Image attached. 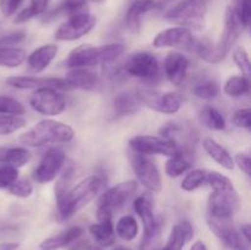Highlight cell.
<instances>
[{"label":"cell","instance_id":"cell-32","mask_svg":"<svg viewBox=\"0 0 251 250\" xmlns=\"http://www.w3.org/2000/svg\"><path fill=\"white\" fill-rule=\"evenodd\" d=\"M200 122L202 125L211 130H216V131H221V130L226 129V119L222 115V113L218 109H216L212 105H205L202 109L200 110Z\"/></svg>","mask_w":251,"mask_h":250},{"label":"cell","instance_id":"cell-53","mask_svg":"<svg viewBox=\"0 0 251 250\" xmlns=\"http://www.w3.org/2000/svg\"><path fill=\"white\" fill-rule=\"evenodd\" d=\"M190 250H207V247H206L205 243L201 242V240H196V242L191 245Z\"/></svg>","mask_w":251,"mask_h":250},{"label":"cell","instance_id":"cell-37","mask_svg":"<svg viewBox=\"0 0 251 250\" xmlns=\"http://www.w3.org/2000/svg\"><path fill=\"white\" fill-rule=\"evenodd\" d=\"M88 12V4L87 0H63L60 6L56 9V14L68 15L69 17L74 15L85 14Z\"/></svg>","mask_w":251,"mask_h":250},{"label":"cell","instance_id":"cell-5","mask_svg":"<svg viewBox=\"0 0 251 250\" xmlns=\"http://www.w3.org/2000/svg\"><path fill=\"white\" fill-rule=\"evenodd\" d=\"M207 15L206 0H181L164 14L167 21L190 31H201Z\"/></svg>","mask_w":251,"mask_h":250},{"label":"cell","instance_id":"cell-8","mask_svg":"<svg viewBox=\"0 0 251 250\" xmlns=\"http://www.w3.org/2000/svg\"><path fill=\"white\" fill-rule=\"evenodd\" d=\"M129 158L139 183L150 193H159L162 189V179L156 164L147 156L132 151Z\"/></svg>","mask_w":251,"mask_h":250},{"label":"cell","instance_id":"cell-6","mask_svg":"<svg viewBox=\"0 0 251 250\" xmlns=\"http://www.w3.org/2000/svg\"><path fill=\"white\" fill-rule=\"evenodd\" d=\"M124 71L132 77L147 83H156L161 76V66L153 54L139 51L130 56L124 65Z\"/></svg>","mask_w":251,"mask_h":250},{"label":"cell","instance_id":"cell-16","mask_svg":"<svg viewBox=\"0 0 251 250\" xmlns=\"http://www.w3.org/2000/svg\"><path fill=\"white\" fill-rule=\"evenodd\" d=\"M137 190V181L127 180L112 186L100 195L98 200V207L107 208L110 212L122 208Z\"/></svg>","mask_w":251,"mask_h":250},{"label":"cell","instance_id":"cell-58","mask_svg":"<svg viewBox=\"0 0 251 250\" xmlns=\"http://www.w3.org/2000/svg\"><path fill=\"white\" fill-rule=\"evenodd\" d=\"M41 250H46V249H41Z\"/></svg>","mask_w":251,"mask_h":250},{"label":"cell","instance_id":"cell-1","mask_svg":"<svg viewBox=\"0 0 251 250\" xmlns=\"http://www.w3.org/2000/svg\"><path fill=\"white\" fill-rule=\"evenodd\" d=\"M104 186V179L102 175L87 176L73 188L68 189L66 185L59 183L56 188V206L60 220L66 221L73 217L77 211L85 207L100 194Z\"/></svg>","mask_w":251,"mask_h":250},{"label":"cell","instance_id":"cell-31","mask_svg":"<svg viewBox=\"0 0 251 250\" xmlns=\"http://www.w3.org/2000/svg\"><path fill=\"white\" fill-rule=\"evenodd\" d=\"M139 223L135 220L134 216L125 215L119 218V221L115 225V235L125 242H131L139 234Z\"/></svg>","mask_w":251,"mask_h":250},{"label":"cell","instance_id":"cell-27","mask_svg":"<svg viewBox=\"0 0 251 250\" xmlns=\"http://www.w3.org/2000/svg\"><path fill=\"white\" fill-rule=\"evenodd\" d=\"M31 159V153L24 147L0 146V163L21 168Z\"/></svg>","mask_w":251,"mask_h":250},{"label":"cell","instance_id":"cell-7","mask_svg":"<svg viewBox=\"0 0 251 250\" xmlns=\"http://www.w3.org/2000/svg\"><path fill=\"white\" fill-rule=\"evenodd\" d=\"M135 95L141 104L162 114H176L181 108V97L176 92L161 93L152 88H139Z\"/></svg>","mask_w":251,"mask_h":250},{"label":"cell","instance_id":"cell-29","mask_svg":"<svg viewBox=\"0 0 251 250\" xmlns=\"http://www.w3.org/2000/svg\"><path fill=\"white\" fill-rule=\"evenodd\" d=\"M88 229L96 244L100 248H110L114 245L115 232L113 223H93Z\"/></svg>","mask_w":251,"mask_h":250},{"label":"cell","instance_id":"cell-35","mask_svg":"<svg viewBox=\"0 0 251 250\" xmlns=\"http://www.w3.org/2000/svg\"><path fill=\"white\" fill-rule=\"evenodd\" d=\"M26 126V120L21 115L0 113V135H10Z\"/></svg>","mask_w":251,"mask_h":250},{"label":"cell","instance_id":"cell-24","mask_svg":"<svg viewBox=\"0 0 251 250\" xmlns=\"http://www.w3.org/2000/svg\"><path fill=\"white\" fill-rule=\"evenodd\" d=\"M82 233L83 229L78 227V225L70 227L66 230H64V232L59 233V234L53 235V237H49L46 240H43L41 244V249L56 250L60 249V248H68L71 243L81 238Z\"/></svg>","mask_w":251,"mask_h":250},{"label":"cell","instance_id":"cell-22","mask_svg":"<svg viewBox=\"0 0 251 250\" xmlns=\"http://www.w3.org/2000/svg\"><path fill=\"white\" fill-rule=\"evenodd\" d=\"M154 0H135L130 5L125 16V24L131 33H139L141 29L142 17L156 7Z\"/></svg>","mask_w":251,"mask_h":250},{"label":"cell","instance_id":"cell-54","mask_svg":"<svg viewBox=\"0 0 251 250\" xmlns=\"http://www.w3.org/2000/svg\"><path fill=\"white\" fill-rule=\"evenodd\" d=\"M17 247H19V244H4L0 247V250H16Z\"/></svg>","mask_w":251,"mask_h":250},{"label":"cell","instance_id":"cell-33","mask_svg":"<svg viewBox=\"0 0 251 250\" xmlns=\"http://www.w3.org/2000/svg\"><path fill=\"white\" fill-rule=\"evenodd\" d=\"M208 174H210V171H207V169H193V171L189 172L185 175V178L183 179L180 188L183 189L184 191H188V193L198 190L201 186L207 185Z\"/></svg>","mask_w":251,"mask_h":250},{"label":"cell","instance_id":"cell-46","mask_svg":"<svg viewBox=\"0 0 251 250\" xmlns=\"http://www.w3.org/2000/svg\"><path fill=\"white\" fill-rule=\"evenodd\" d=\"M24 0H0V11L5 17H11L16 14Z\"/></svg>","mask_w":251,"mask_h":250},{"label":"cell","instance_id":"cell-50","mask_svg":"<svg viewBox=\"0 0 251 250\" xmlns=\"http://www.w3.org/2000/svg\"><path fill=\"white\" fill-rule=\"evenodd\" d=\"M33 17V14H32V11L28 9V6H27L25 7V9H22L21 11L17 12L16 16H15L14 19V24H25V22L29 21V20H32Z\"/></svg>","mask_w":251,"mask_h":250},{"label":"cell","instance_id":"cell-30","mask_svg":"<svg viewBox=\"0 0 251 250\" xmlns=\"http://www.w3.org/2000/svg\"><path fill=\"white\" fill-rule=\"evenodd\" d=\"M250 90V81L249 77L244 75H234L230 76L226 80L223 85V92L227 96L233 98L243 97L248 95Z\"/></svg>","mask_w":251,"mask_h":250},{"label":"cell","instance_id":"cell-55","mask_svg":"<svg viewBox=\"0 0 251 250\" xmlns=\"http://www.w3.org/2000/svg\"><path fill=\"white\" fill-rule=\"evenodd\" d=\"M87 250H103V248H100V245H97V244H90L88 245V248H87Z\"/></svg>","mask_w":251,"mask_h":250},{"label":"cell","instance_id":"cell-28","mask_svg":"<svg viewBox=\"0 0 251 250\" xmlns=\"http://www.w3.org/2000/svg\"><path fill=\"white\" fill-rule=\"evenodd\" d=\"M141 103L137 100L136 95L132 92H122L117 95L114 98V107L115 114L119 117H125V115H132L140 110Z\"/></svg>","mask_w":251,"mask_h":250},{"label":"cell","instance_id":"cell-41","mask_svg":"<svg viewBox=\"0 0 251 250\" xmlns=\"http://www.w3.org/2000/svg\"><path fill=\"white\" fill-rule=\"evenodd\" d=\"M7 189L11 195L21 199L29 198L33 193V185L28 179H16Z\"/></svg>","mask_w":251,"mask_h":250},{"label":"cell","instance_id":"cell-2","mask_svg":"<svg viewBox=\"0 0 251 250\" xmlns=\"http://www.w3.org/2000/svg\"><path fill=\"white\" fill-rule=\"evenodd\" d=\"M207 186L212 189V193L208 196L207 215L233 218L240 205L239 195L233 181L220 172L210 171Z\"/></svg>","mask_w":251,"mask_h":250},{"label":"cell","instance_id":"cell-17","mask_svg":"<svg viewBox=\"0 0 251 250\" xmlns=\"http://www.w3.org/2000/svg\"><path fill=\"white\" fill-rule=\"evenodd\" d=\"M6 83L19 90H39V88H54V90H69L64 78L59 77H36V76H11Z\"/></svg>","mask_w":251,"mask_h":250},{"label":"cell","instance_id":"cell-19","mask_svg":"<svg viewBox=\"0 0 251 250\" xmlns=\"http://www.w3.org/2000/svg\"><path fill=\"white\" fill-rule=\"evenodd\" d=\"M134 210L144 223V235H153L161 233V225L153 213V206L150 196H139L134 201Z\"/></svg>","mask_w":251,"mask_h":250},{"label":"cell","instance_id":"cell-23","mask_svg":"<svg viewBox=\"0 0 251 250\" xmlns=\"http://www.w3.org/2000/svg\"><path fill=\"white\" fill-rule=\"evenodd\" d=\"M194 237V228L188 221H181L172 228L166 245L159 250H183L184 245Z\"/></svg>","mask_w":251,"mask_h":250},{"label":"cell","instance_id":"cell-10","mask_svg":"<svg viewBox=\"0 0 251 250\" xmlns=\"http://www.w3.org/2000/svg\"><path fill=\"white\" fill-rule=\"evenodd\" d=\"M159 134L163 139L173 142L179 150L193 152L198 142V131L190 123L169 122L162 125Z\"/></svg>","mask_w":251,"mask_h":250},{"label":"cell","instance_id":"cell-38","mask_svg":"<svg viewBox=\"0 0 251 250\" xmlns=\"http://www.w3.org/2000/svg\"><path fill=\"white\" fill-rule=\"evenodd\" d=\"M233 60H234L235 65L238 66L242 74L247 77H250L251 75V64H250V59H249V54L248 51L245 50V48L243 47H235L233 49Z\"/></svg>","mask_w":251,"mask_h":250},{"label":"cell","instance_id":"cell-25","mask_svg":"<svg viewBox=\"0 0 251 250\" xmlns=\"http://www.w3.org/2000/svg\"><path fill=\"white\" fill-rule=\"evenodd\" d=\"M203 150L206 153L211 157L215 162H217L221 167H223L227 171H232L234 168V159L232 154L225 149L221 144H218L212 137H206L202 142Z\"/></svg>","mask_w":251,"mask_h":250},{"label":"cell","instance_id":"cell-39","mask_svg":"<svg viewBox=\"0 0 251 250\" xmlns=\"http://www.w3.org/2000/svg\"><path fill=\"white\" fill-rule=\"evenodd\" d=\"M0 113L1 114L22 115L25 113V108L15 98L9 97V96L0 95Z\"/></svg>","mask_w":251,"mask_h":250},{"label":"cell","instance_id":"cell-57","mask_svg":"<svg viewBox=\"0 0 251 250\" xmlns=\"http://www.w3.org/2000/svg\"><path fill=\"white\" fill-rule=\"evenodd\" d=\"M92 1H95V2H102L103 0H92Z\"/></svg>","mask_w":251,"mask_h":250},{"label":"cell","instance_id":"cell-26","mask_svg":"<svg viewBox=\"0 0 251 250\" xmlns=\"http://www.w3.org/2000/svg\"><path fill=\"white\" fill-rule=\"evenodd\" d=\"M191 153L193 152L183 151L179 150L176 154L171 156L164 166V172L169 178H178L181 174L188 172L193 167L191 161Z\"/></svg>","mask_w":251,"mask_h":250},{"label":"cell","instance_id":"cell-56","mask_svg":"<svg viewBox=\"0 0 251 250\" xmlns=\"http://www.w3.org/2000/svg\"><path fill=\"white\" fill-rule=\"evenodd\" d=\"M112 250H131V249H129V248H125V247H117Z\"/></svg>","mask_w":251,"mask_h":250},{"label":"cell","instance_id":"cell-14","mask_svg":"<svg viewBox=\"0 0 251 250\" xmlns=\"http://www.w3.org/2000/svg\"><path fill=\"white\" fill-rule=\"evenodd\" d=\"M32 109L43 115H59L65 110L66 100L64 96L54 88H39L29 97Z\"/></svg>","mask_w":251,"mask_h":250},{"label":"cell","instance_id":"cell-49","mask_svg":"<svg viewBox=\"0 0 251 250\" xmlns=\"http://www.w3.org/2000/svg\"><path fill=\"white\" fill-rule=\"evenodd\" d=\"M50 1L51 0H31V4H29L28 9L31 10L34 17L39 16V15L46 12L47 7H48Z\"/></svg>","mask_w":251,"mask_h":250},{"label":"cell","instance_id":"cell-20","mask_svg":"<svg viewBox=\"0 0 251 250\" xmlns=\"http://www.w3.org/2000/svg\"><path fill=\"white\" fill-rule=\"evenodd\" d=\"M65 82L70 88H77L82 91H93L100 86V77L86 68L70 69L65 76Z\"/></svg>","mask_w":251,"mask_h":250},{"label":"cell","instance_id":"cell-45","mask_svg":"<svg viewBox=\"0 0 251 250\" xmlns=\"http://www.w3.org/2000/svg\"><path fill=\"white\" fill-rule=\"evenodd\" d=\"M26 38L25 32H12V33L5 34V36H0V49L10 48V47H15L16 44L21 43L24 39Z\"/></svg>","mask_w":251,"mask_h":250},{"label":"cell","instance_id":"cell-9","mask_svg":"<svg viewBox=\"0 0 251 250\" xmlns=\"http://www.w3.org/2000/svg\"><path fill=\"white\" fill-rule=\"evenodd\" d=\"M244 28H247V27L242 22V19H240L234 4L230 1L227 10H226L225 28H223L222 36H221L220 41L215 43L218 53L221 54L223 59H226V56L228 55L235 42L242 36Z\"/></svg>","mask_w":251,"mask_h":250},{"label":"cell","instance_id":"cell-12","mask_svg":"<svg viewBox=\"0 0 251 250\" xmlns=\"http://www.w3.org/2000/svg\"><path fill=\"white\" fill-rule=\"evenodd\" d=\"M97 24V19L93 15L85 12L70 16L55 31V39L64 42H73L82 38L90 33Z\"/></svg>","mask_w":251,"mask_h":250},{"label":"cell","instance_id":"cell-47","mask_svg":"<svg viewBox=\"0 0 251 250\" xmlns=\"http://www.w3.org/2000/svg\"><path fill=\"white\" fill-rule=\"evenodd\" d=\"M234 164L239 167L242 172H244L248 176L251 175V158L248 153H238L234 157Z\"/></svg>","mask_w":251,"mask_h":250},{"label":"cell","instance_id":"cell-44","mask_svg":"<svg viewBox=\"0 0 251 250\" xmlns=\"http://www.w3.org/2000/svg\"><path fill=\"white\" fill-rule=\"evenodd\" d=\"M235 9H237L238 14H239L242 22L244 24L245 27L249 26L250 24V16H251V7H250V0H233Z\"/></svg>","mask_w":251,"mask_h":250},{"label":"cell","instance_id":"cell-52","mask_svg":"<svg viewBox=\"0 0 251 250\" xmlns=\"http://www.w3.org/2000/svg\"><path fill=\"white\" fill-rule=\"evenodd\" d=\"M240 234H242V237L244 238L245 240H247L248 243H250L251 240V225L249 223H244V225H240Z\"/></svg>","mask_w":251,"mask_h":250},{"label":"cell","instance_id":"cell-13","mask_svg":"<svg viewBox=\"0 0 251 250\" xmlns=\"http://www.w3.org/2000/svg\"><path fill=\"white\" fill-rule=\"evenodd\" d=\"M130 149L132 152H136L144 156H159L171 157L179 151L178 147L169 140L161 136H152V135H139L130 140Z\"/></svg>","mask_w":251,"mask_h":250},{"label":"cell","instance_id":"cell-4","mask_svg":"<svg viewBox=\"0 0 251 250\" xmlns=\"http://www.w3.org/2000/svg\"><path fill=\"white\" fill-rule=\"evenodd\" d=\"M75 137L70 125L53 119H43L20 136L21 144L29 147H42L48 144H65Z\"/></svg>","mask_w":251,"mask_h":250},{"label":"cell","instance_id":"cell-11","mask_svg":"<svg viewBox=\"0 0 251 250\" xmlns=\"http://www.w3.org/2000/svg\"><path fill=\"white\" fill-rule=\"evenodd\" d=\"M198 39L194 37L193 31L185 27H171L156 34L153 38V47L156 48H176L180 50L194 51Z\"/></svg>","mask_w":251,"mask_h":250},{"label":"cell","instance_id":"cell-18","mask_svg":"<svg viewBox=\"0 0 251 250\" xmlns=\"http://www.w3.org/2000/svg\"><path fill=\"white\" fill-rule=\"evenodd\" d=\"M189 66H190L189 59L179 51L169 53L163 63L164 74L169 82L173 83L174 86H180L184 82L188 75Z\"/></svg>","mask_w":251,"mask_h":250},{"label":"cell","instance_id":"cell-51","mask_svg":"<svg viewBox=\"0 0 251 250\" xmlns=\"http://www.w3.org/2000/svg\"><path fill=\"white\" fill-rule=\"evenodd\" d=\"M88 245H90V243H88L87 240L78 238L77 240H75V242L71 243V244L69 245L68 249L69 250H87Z\"/></svg>","mask_w":251,"mask_h":250},{"label":"cell","instance_id":"cell-36","mask_svg":"<svg viewBox=\"0 0 251 250\" xmlns=\"http://www.w3.org/2000/svg\"><path fill=\"white\" fill-rule=\"evenodd\" d=\"M194 96L203 100H211L220 95V86L216 81H202L193 88Z\"/></svg>","mask_w":251,"mask_h":250},{"label":"cell","instance_id":"cell-48","mask_svg":"<svg viewBox=\"0 0 251 250\" xmlns=\"http://www.w3.org/2000/svg\"><path fill=\"white\" fill-rule=\"evenodd\" d=\"M161 234V233H159ZM159 234L144 235L140 244V250H159Z\"/></svg>","mask_w":251,"mask_h":250},{"label":"cell","instance_id":"cell-34","mask_svg":"<svg viewBox=\"0 0 251 250\" xmlns=\"http://www.w3.org/2000/svg\"><path fill=\"white\" fill-rule=\"evenodd\" d=\"M27 53L22 48L10 47L0 49V66L2 68H19L26 61Z\"/></svg>","mask_w":251,"mask_h":250},{"label":"cell","instance_id":"cell-42","mask_svg":"<svg viewBox=\"0 0 251 250\" xmlns=\"http://www.w3.org/2000/svg\"><path fill=\"white\" fill-rule=\"evenodd\" d=\"M16 179H19V168L9 164L0 166V189H7Z\"/></svg>","mask_w":251,"mask_h":250},{"label":"cell","instance_id":"cell-40","mask_svg":"<svg viewBox=\"0 0 251 250\" xmlns=\"http://www.w3.org/2000/svg\"><path fill=\"white\" fill-rule=\"evenodd\" d=\"M221 243H222L226 250H250V243H248L237 229L233 230Z\"/></svg>","mask_w":251,"mask_h":250},{"label":"cell","instance_id":"cell-21","mask_svg":"<svg viewBox=\"0 0 251 250\" xmlns=\"http://www.w3.org/2000/svg\"><path fill=\"white\" fill-rule=\"evenodd\" d=\"M56 54H58V46L56 44H44V46L39 47L36 50L32 51L29 55H27V66L32 73H42L50 65Z\"/></svg>","mask_w":251,"mask_h":250},{"label":"cell","instance_id":"cell-3","mask_svg":"<svg viewBox=\"0 0 251 250\" xmlns=\"http://www.w3.org/2000/svg\"><path fill=\"white\" fill-rule=\"evenodd\" d=\"M124 50L125 47L122 43H109L104 46L81 44L69 53L64 65L69 69H88L98 65H107L117 60Z\"/></svg>","mask_w":251,"mask_h":250},{"label":"cell","instance_id":"cell-15","mask_svg":"<svg viewBox=\"0 0 251 250\" xmlns=\"http://www.w3.org/2000/svg\"><path fill=\"white\" fill-rule=\"evenodd\" d=\"M65 164V153L59 149H50L44 153L33 172V179L39 184L53 181Z\"/></svg>","mask_w":251,"mask_h":250},{"label":"cell","instance_id":"cell-43","mask_svg":"<svg viewBox=\"0 0 251 250\" xmlns=\"http://www.w3.org/2000/svg\"><path fill=\"white\" fill-rule=\"evenodd\" d=\"M232 122H233V124L237 125L238 127H243V129L249 130L251 127V109L250 108H242V109H238L237 112L233 114Z\"/></svg>","mask_w":251,"mask_h":250}]
</instances>
